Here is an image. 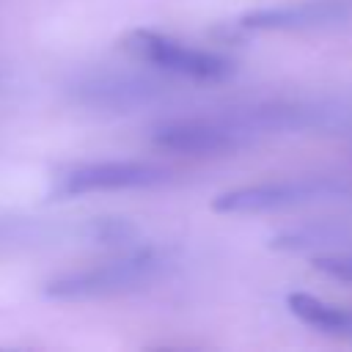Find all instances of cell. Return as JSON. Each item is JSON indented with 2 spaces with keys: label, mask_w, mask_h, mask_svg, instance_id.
Masks as SVG:
<instances>
[{
  "label": "cell",
  "mask_w": 352,
  "mask_h": 352,
  "mask_svg": "<svg viewBox=\"0 0 352 352\" xmlns=\"http://www.w3.org/2000/svg\"><path fill=\"white\" fill-rule=\"evenodd\" d=\"M352 129V96H278L231 104L223 110L170 116L151 126L148 140L160 151L220 157L278 135Z\"/></svg>",
  "instance_id": "cell-1"
},
{
  "label": "cell",
  "mask_w": 352,
  "mask_h": 352,
  "mask_svg": "<svg viewBox=\"0 0 352 352\" xmlns=\"http://www.w3.org/2000/svg\"><path fill=\"white\" fill-rule=\"evenodd\" d=\"M173 267V256L157 245H129L116 256L55 272L41 283V294L58 302H85V300H107L121 294H135L157 283Z\"/></svg>",
  "instance_id": "cell-2"
},
{
  "label": "cell",
  "mask_w": 352,
  "mask_h": 352,
  "mask_svg": "<svg viewBox=\"0 0 352 352\" xmlns=\"http://www.w3.org/2000/svg\"><path fill=\"white\" fill-rule=\"evenodd\" d=\"M121 50L135 58L138 63L176 77V80H192V82H223L236 72V60L217 52L204 50L195 44H187L170 33H160L151 28H135L126 30L121 38Z\"/></svg>",
  "instance_id": "cell-3"
},
{
  "label": "cell",
  "mask_w": 352,
  "mask_h": 352,
  "mask_svg": "<svg viewBox=\"0 0 352 352\" xmlns=\"http://www.w3.org/2000/svg\"><path fill=\"white\" fill-rule=\"evenodd\" d=\"M349 184L336 176H292L236 184L212 198V209L220 214H264L286 212L300 206H314L324 201L344 198Z\"/></svg>",
  "instance_id": "cell-4"
},
{
  "label": "cell",
  "mask_w": 352,
  "mask_h": 352,
  "mask_svg": "<svg viewBox=\"0 0 352 352\" xmlns=\"http://www.w3.org/2000/svg\"><path fill=\"white\" fill-rule=\"evenodd\" d=\"M168 94V82L157 80L154 74L129 69H88L74 74L66 85V96L74 107L104 116H126L143 107H154L165 102Z\"/></svg>",
  "instance_id": "cell-5"
},
{
  "label": "cell",
  "mask_w": 352,
  "mask_h": 352,
  "mask_svg": "<svg viewBox=\"0 0 352 352\" xmlns=\"http://www.w3.org/2000/svg\"><path fill=\"white\" fill-rule=\"evenodd\" d=\"M173 170L154 160H88L58 168L50 176L47 198L69 201L94 192H124L151 190L170 182Z\"/></svg>",
  "instance_id": "cell-6"
},
{
  "label": "cell",
  "mask_w": 352,
  "mask_h": 352,
  "mask_svg": "<svg viewBox=\"0 0 352 352\" xmlns=\"http://www.w3.org/2000/svg\"><path fill=\"white\" fill-rule=\"evenodd\" d=\"M352 19V0H294L245 11L236 25L250 33H302Z\"/></svg>",
  "instance_id": "cell-7"
},
{
  "label": "cell",
  "mask_w": 352,
  "mask_h": 352,
  "mask_svg": "<svg viewBox=\"0 0 352 352\" xmlns=\"http://www.w3.org/2000/svg\"><path fill=\"white\" fill-rule=\"evenodd\" d=\"M352 242V228L333 220H311L302 226L283 228L270 236V248L278 253H324Z\"/></svg>",
  "instance_id": "cell-8"
},
{
  "label": "cell",
  "mask_w": 352,
  "mask_h": 352,
  "mask_svg": "<svg viewBox=\"0 0 352 352\" xmlns=\"http://www.w3.org/2000/svg\"><path fill=\"white\" fill-rule=\"evenodd\" d=\"M286 308L297 322H302V324H308L319 333L352 338V308L327 302V300L314 297L308 292H289L286 294Z\"/></svg>",
  "instance_id": "cell-9"
},
{
  "label": "cell",
  "mask_w": 352,
  "mask_h": 352,
  "mask_svg": "<svg viewBox=\"0 0 352 352\" xmlns=\"http://www.w3.org/2000/svg\"><path fill=\"white\" fill-rule=\"evenodd\" d=\"M138 234H140L138 226L129 223L126 217H88L74 226V239L116 250L138 245Z\"/></svg>",
  "instance_id": "cell-10"
},
{
  "label": "cell",
  "mask_w": 352,
  "mask_h": 352,
  "mask_svg": "<svg viewBox=\"0 0 352 352\" xmlns=\"http://www.w3.org/2000/svg\"><path fill=\"white\" fill-rule=\"evenodd\" d=\"M314 270L319 275H324V278H333V280H341V283H352V250L336 248V250L316 253Z\"/></svg>",
  "instance_id": "cell-11"
}]
</instances>
